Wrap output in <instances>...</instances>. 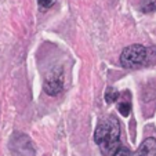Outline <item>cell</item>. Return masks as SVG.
Segmentation results:
<instances>
[{
    "instance_id": "cell-1",
    "label": "cell",
    "mask_w": 156,
    "mask_h": 156,
    "mask_svg": "<svg viewBox=\"0 0 156 156\" xmlns=\"http://www.w3.org/2000/svg\"><path fill=\"white\" fill-rule=\"evenodd\" d=\"M120 126L115 116H109L98 123L94 133V141L100 145L104 156H112L120 147Z\"/></svg>"
},
{
    "instance_id": "cell-10",
    "label": "cell",
    "mask_w": 156,
    "mask_h": 156,
    "mask_svg": "<svg viewBox=\"0 0 156 156\" xmlns=\"http://www.w3.org/2000/svg\"><path fill=\"white\" fill-rule=\"evenodd\" d=\"M37 2L41 7H50L53 4V0H37Z\"/></svg>"
},
{
    "instance_id": "cell-6",
    "label": "cell",
    "mask_w": 156,
    "mask_h": 156,
    "mask_svg": "<svg viewBox=\"0 0 156 156\" xmlns=\"http://www.w3.org/2000/svg\"><path fill=\"white\" fill-rule=\"evenodd\" d=\"M141 11L142 12L156 11V0H141Z\"/></svg>"
},
{
    "instance_id": "cell-9",
    "label": "cell",
    "mask_w": 156,
    "mask_h": 156,
    "mask_svg": "<svg viewBox=\"0 0 156 156\" xmlns=\"http://www.w3.org/2000/svg\"><path fill=\"white\" fill-rule=\"evenodd\" d=\"M112 156H137V155H136V152H131V151L127 149V148L119 147V149L116 151Z\"/></svg>"
},
{
    "instance_id": "cell-3",
    "label": "cell",
    "mask_w": 156,
    "mask_h": 156,
    "mask_svg": "<svg viewBox=\"0 0 156 156\" xmlns=\"http://www.w3.org/2000/svg\"><path fill=\"white\" fill-rule=\"evenodd\" d=\"M10 149L17 156H33L36 153L32 140L22 133H14L10 140Z\"/></svg>"
},
{
    "instance_id": "cell-4",
    "label": "cell",
    "mask_w": 156,
    "mask_h": 156,
    "mask_svg": "<svg viewBox=\"0 0 156 156\" xmlns=\"http://www.w3.org/2000/svg\"><path fill=\"white\" fill-rule=\"evenodd\" d=\"M64 88V79H62V75H51L50 77L46 79L44 82V91L47 93L51 97H55L59 93L62 91Z\"/></svg>"
},
{
    "instance_id": "cell-8",
    "label": "cell",
    "mask_w": 156,
    "mask_h": 156,
    "mask_svg": "<svg viewBox=\"0 0 156 156\" xmlns=\"http://www.w3.org/2000/svg\"><path fill=\"white\" fill-rule=\"evenodd\" d=\"M118 111L120 112L122 116H129L130 112H131V104H130V101H122V102L118 104Z\"/></svg>"
},
{
    "instance_id": "cell-5",
    "label": "cell",
    "mask_w": 156,
    "mask_h": 156,
    "mask_svg": "<svg viewBox=\"0 0 156 156\" xmlns=\"http://www.w3.org/2000/svg\"><path fill=\"white\" fill-rule=\"evenodd\" d=\"M137 156H156V138L149 137L142 141L140 148L136 151Z\"/></svg>"
},
{
    "instance_id": "cell-7",
    "label": "cell",
    "mask_w": 156,
    "mask_h": 156,
    "mask_svg": "<svg viewBox=\"0 0 156 156\" xmlns=\"http://www.w3.org/2000/svg\"><path fill=\"white\" fill-rule=\"evenodd\" d=\"M119 98V93L118 90H115L113 87H108L105 91V101L108 104H112V102H116Z\"/></svg>"
},
{
    "instance_id": "cell-2",
    "label": "cell",
    "mask_w": 156,
    "mask_h": 156,
    "mask_svg": "<svg viewBox=\"0 0 156 156\" xmlns=\"http://www.w3.org/2000/svg\"><path fill=\"white\" fill-rule=\"evenodd\" d=\"M148 58V50L142 44H131L123 48L120 54V65L123 68L133 69L145 64Z\"/></svg>"
}]
</instances>
